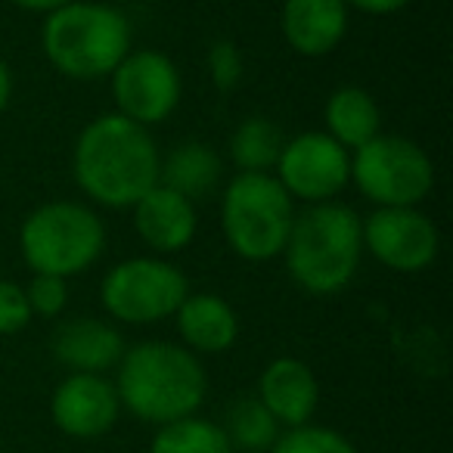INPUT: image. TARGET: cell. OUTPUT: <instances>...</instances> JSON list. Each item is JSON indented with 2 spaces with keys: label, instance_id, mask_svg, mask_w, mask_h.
<instances>
[{
  "label": "cell",
  "instance_id": "obj_1",
  "mask_svg": "<svg viewBox=\"0 0 453 453\" xmlns=\"http://www.w3.org/2000/svg\"><path fill=\"white\" fill-rule=\"evenodd\" d=\"M162 156L150 127L125 115H100L81 131L72 171L84 193L106 208H134L158 183Z\"/></svg>",
  "mask_w": 453,
  "mask_h": 453
},
{
  "label": "cell",
  "instance_id": "obj_2",
  "mask_svg": "<svg viewBox=\"0 0 453 453\" xmlns=\"http://www.w3.org/2000/svg\"><path fill=\"white\" fill-rule=\"evenodd\" d=\"M121 410L150 426L196 416L208 391L205 366L189 348L171 342H140L125 348L115 379Z\"/></svg>",
  "mask_w": 453,
  "mask_h": 453
},
{
  "label": "cell",
  "instance_id": "obj_3",
  "mask_svg": "<svg viewBox=\"0 0 453 453\" xmlns=\"http://www.w3.org/2000/svg\"><path fill=\"white\" fill-rule=\"evenodd\" d=\"M286 267L311 296H335L354 280L364 255L360 218L339 202H320L296 214L286 240Z\"/></svg>",
  "mask_w": 453,
  "mask_h": 453
},
{
  "label": "cell",
  "instance_id": "obj_4",
  "mask_svg": "<svg viewBox=\"0 0 453 453\" xmlns=\"http://www.w3.org/2000/svg\"><path fill=\"white\" fill-rule=\"evenodd\" d=\"M41 47L59 75L96 81L112 75L131 53V22L109 4L72 0L47 13Z\"/></svg>",
  "mask_w": 453,
  "mask_h": 453
},
{
  "label": "cell",
  "instance_id": "obj_5",
  "mask_svg": "<svg viewBox=\"0 0 453 453\" xmlns=\"http://www.w3.org/2000/svg\"><path fill=\"white\" fill-rule=\"evenodd\" d=\"M292 220H296L292 196L273 174L240 171L224 189L220 226L240 258L271 261L283 255Z\"/></svg>",
  "mask_w": 453,
  "mask_h": 453
},
{
  "label": "cell",
  "instance_id": "obj_6",
  "mask_svg": "<svg viewBox=\"0 0 453 453\" xmlns=\"http://www.w3.org/2000/svg\"><path fill=\"white\" fill-rule=\"evenodd\" d=\"M106 246V226L81 202H47L19 230V249L35 273L69 280L84 273Z\"/></svg>",
  "mask_w": 453,
  "mask_h": 453
},
{
  "label": "cell",
  "instance_id": "obj_7",
  "mask_svg": "<svg viewBox=\"0 0 453 453\" xmlns=\"http://www.w3.org/2000/svg\"><path fill=\"white\" fill-rule=\"evenodd\" d=\"M351 177L379 208H416L432 193L434 165L413 140L379 134L354 150Z\"/></svg>",
  "mask_w": 453,
  "mask_h": 453
},
{
  "label": "cell",
  "instance_id": "obj_8",
  "mask_svg": "<svg viewBox=\"0 0 453 453\" xmlns=\"http://www.w3.org/2000/svg\"><path fill=\"white\" fill-rule=\"evenodd\" d=\"M187 296V277L162 258H127L103 280V308L134 326L174 317Z\"/></svg>",
  "mask_w": 453,
  "mask_h": 453
},
{
  "label": "cell",
  "instance_id": "obj_9",
  "mask_svg": "<svg viewBox=\"0 0 453 453\" xmlns=\"http://www.w3.org/2000/svg\"><path fill=\"white\" fill-rule=\"evenodd\" d=\"M277 180L289 196L311 205L333 202L335 193L351 180V156L329 134L311 131L296 140H286L277 162Z\"/></svg>",
  "mask_w": 453,
  "mask_h": 453
},
{
  "label": "cell",
  "instance_id": "obj_10",
  "mask_svg": "<svg viewBox=\"0 0 453 453\" xmlns=\"http://www.w3.org/2000/svg\"><path fill=\"white\" fill-rule=\"evenodd\" d=\"M112 96L119 115L150 127L165 121L180 103V72L165 53H127L112 72Z\"/></svg>",
  "mask_w": 453,
  "mask_h": 453
},
{
  "label": "cell",
  "instance_id": "obj_11",
  "mask_svg": "<svg viewBox=\"0 0 453 453\" xmlns=\"http://www.w3.org/2000/svg\"><path fill=\"white\" fill-rule=\"evenodd\" d=\"M364 249L388 271L419 273L438 258V226L416 208H379L360 224Z\"/></svg>",
  "mask_w": 453,
  "mask_h": 453
},
{
  "label": "cell",
  "instance_id": "obj_12",
  "mask_svg": "<svg viewBox=\"0 0 453 453\" xmlns=\"http://www.w3.org/2000/svg\"><path fill=\"white\" fill-rule=\"evenodd\" d=\"M119 413L121 401L115 382L96 372H72L50 397V416L57 428L78 441H94L112 432Z\"/></svg>",
  "mask_w": 453,
  "mask_h": 453
},
{
  "label": "cell",
  "instance_id": "obj_13",
  "mask_svg": "<svg viewBox=\"0 0 453 453\" xmlns=\"http://www.w3.org/2000/svg\"><path fill=\"white\" fill-rule=\"evenodd\" d=\"M258 397L267 413L286 428L308 426L320 403V385L311 366L298 357H277L258 379Z\"/></svg>",
  "mask_w": 453,
  "mask_h": 453
},
{
  "label": "cell",
  "instance_id": "obj_14",
  "mask_svg": "<svg viewBox=\"0 0 453 453\" xmlns=\"http://www.w3.org/2000/svg\"><path fill=\"white\" fill-rule=\"evenodd\" d=\"M134 224H137L140 240L150 249L162 255L180 252L196 236V205L187 196L156 183L134 205Z\"/></svg>",
  "mask_w": 453,
  "mask_h": 453
},
{
  "label": "cell",
  "instance_id": "obj_15",
  "mask_svg": "<svg viewBox=\"0 0 453 453\" xmlns=\"http://www.w3.org/2000/svg\"><path fill=\"white\" fill-rule=\"evenodd\" d=\"M125 354V339L106 320L96 317H75L65 320L53 333V357L72 372H96L103 376L106 370L119 366Z\"/></svg>",
  "mask_w": 453,
  "mask_h": 453
},
{
  "label": "cell",
  "instance_id": "obj_16",
  "mask_svg": "<svg viewBox=\"0 0 453 453\" xmlns=\"http://www.w3.org/2000/svg\"><path fill=\"white\" fill-rule=\"evenodd\" d=\"M348 32L345 0H286L283 35L302 57H326Z\"/></svg>",
  "mask_w": 453,
  "mask_h": 453
},
{
  "label": "cell",
  "instance_id": "obj_17",
  "mask_svg": "<svg viewBox=\"0 0 453 453\" xmlns=\"http://www.w3.org/2000/svg\"><path fill=\"white\" fill-rule=\"evenodd\" d=\"M174 317L180 339L187 342V348L193 354H220L226 348H234L236 335H240L236 311L230 308V302H224L214 292L187 296Z\"/></svg>",
  "mask_w": 453,
  "mask_h": 453
},
{
  "label": "cell",
  "instance_id": "obj_18",
  "mask_svg": "<svg viewBox=\"0 0 453 453\" xmlns=\"http://www.w3.org/2000/svg\"><path fill=\"white\" fill-rule=\"evenodd\" d=\"M382 115L364 88H339L326 103V134L345 150H360L379 137Z\"/></svg>",
  "mask_w": 453,
  "mask_h": 453
},
{
  "label": "cell",
  "instance_id": "obj_19",
  "mask_svg": "<svg viewBox=\"0 0 453 453\" xmlns=\"http://www.w3.org/2000/svg\"><path fill=\"white\" fill-rule=\"evenodd\" d=\"M220 180V158L208 143H180L158 168V183L174 193L187 196L189 202L211 193Z\"/></svg>",
  "mask_w": 453,
  "mask_h": 453
},
{
  "label": "cell",
  "instance_id": "obj_20",
  "mask_svg": "<svg viewBox=\"0 0 453 453\" xmlns=\"http://www.w3.org/2000/svg\"><path fill=\"white\" fill-rule=\"evenodd\" d=\"M224 434L234 450L246 453H267L273 441L280 438V422L267 413V407L255 395H246L234 401V407L226 410Z\"/></svg>",
  "mask_w": 453,
  "mask_h": 453
},
{
  "label": "cell",
  "instance_id": "obj_21",
  "mask_svg": "<svg viewBox=\"0 0 453 453\" xmlns=\"http://www.w3.org/2000/svg\"><path fill=\"white\" fill-rule=\"evenodd\" d=\"M286 146V137L280 131V125H273L271 119H246L234 131L230 140V156L240 165V171H255V174H271V168H277L280 152Z\"/></svg>",
  "mask_w": 453,
  "mask_h": 453
},
{
  "label": "cell",
  "instance_id": "obj_22",
  "mask_svg": "<svg viewBox=\"0 0 453 453\" xmlns=\"http://www.w3.org/2000/svg\"><path fill=\"white\" fill-rule=\"evenodd\" d=\"M150 453H234V447L218 422L187 416V419L158 426V432L152 434Z\"/></svg>",
  "mask_w": 453,
  "mask_h": 453
},
{
  "label": "cell",
  "instance_id": "obj_23",
  "mask_svg": "<svg viewBox=\"0 0 453 453\" xmlns=\"http://www.w3.org/2000/svg\"><path fill=\"white\" fill-rule=\"evenodd\" d=\"M267 453H357V447L342 432L326 426H298L280 432L273 447Z\"/></svg>",
  "mask_w": 453,
  "mask_h": 453
},
{
  "label": "cell",
  "instance_id": "obj_24",
  "mask_svg": "<svg viewBox=\"0 0 453 453\" xmlns=\"http://www.w3.org/2000/svg\"><path fill=\"white\" fill-rule=\"evenodd\" d=\"M26 298L32 314L57 317L63 314L65 302H69V286H65V280L50 277V273H35L32 283L26 286Z\"/></svg>",
  "mask_w": 453,
  "mask_h": 453
},
{
  "label": "cell",
  "instance_id": "obj_25",
  "mask_svg": "<svg viewBox=\"0 0 453 453\" xmlns=\"http://www.w3.org/2000/svg\"><path fill=\"white\" fill-rule=\"evenodd\" d=\"M242 72H246V63L234 41H218L208 50V75L218 90H234L242 81Z\"/></svg>",
  "mask_w": 453,
  "mask_h": 453
},
{
  "label": "cell",
  "instance_id": "obj_26",
  "mask_svg": "<svg viewBox=\"0 0 453 453\" xmlns=\"http://www.w3.org/2000/svg\"><path fill=\"white\" fill-rule=\"evenodd\" d=\"M32 308H28L26 289L13 280H0V335H13L28 326Z\"/></svg>",
  "mask_w": 453,
  "mask_h": 453
},
{
  "label": "cell",
  "instance_id": "obj_27",
  "mask_svg": "<svg viewBox=\"0 0 453 453\" xmlns=\"http://www.w3.org/2000/svg\"><path fill=\"white\" fill-rule=\"evenodd\" d=\"M348 7H357L364 13H372V16H388V13H397L410 4V0H345Z\"/></svg>",
  "mask_w": 453,
  "mask_h": 453
},
{
  "label": "cell",
  "instance_id": "obj_28",
  "mask_svg": "<svg viewBox=\"0 0 453 453\" xmlns=\"http://www.w3.org/2000/svg\"><path fill=\"white\" fill-rule=\"evenodd\" d=\"M10 4H16L22 10H32V13H53V10L65 7L72 0H10Z\"/></svg>",
  "mask_w": 453,
  "mask_h": 453
},
{
  "label": "cell",
  "instance_id": "obj_29",
  "mask_svg": "<svg viewBox=\"0 0 453 453\" xmlns=\"http://www.w3.org/2000/svg\"><path fill=\"white\" fill-rule=\"evenodd\" d=\"M10 96H13V75H10V65L7 59L0 57V112L7 109Z\"/></svg>",
  "mask_w": 453,
  "mask_h": 453
}]
</instances>
